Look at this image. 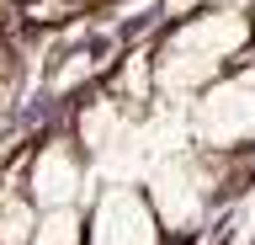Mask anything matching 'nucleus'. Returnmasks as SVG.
<instances>
[{"label": "nucleus", "mask_w": 255, "mask_h": 245, "mask_svg": "<svg viewBox=\"0 0 255 245\" xmlns=\"http://www.w3.org/2000/svg\"><path fill=\"white\" fill-rule=\"evenodd\" d=\"M255 43V27L234 5H207L191 11L186 21H170V32L149 53V75H154V101L186 107L202 85H213L223 69L245 59Z\"/></svg>", "instance_id": "f257e3e1"}, {"label": "nucleus", "mask_w": 255, "mask_h": 245, "mask_svg": "<svg viewBox=\"0 0 255 245\" xmlns=\"http://www.w3.org/2000/svg\"><path fill=\"white\" fill-rule=\"evenodd\" d=\"M223 181H229V155H202V149H175V155H154L143 165V197L154 208L165 240H186L197 235L207 219V208L223 197Z\"/></svg>", "instance_id": "f03ea898"}, {"label": "nucleus", "mask_w": 255, "mask_h": 245, "mask_svg": "<svg viewBox=\"0 0 255 245\" xmlns=\"http://www.w3.org/2000/svg\"><path fill=\"white\" fill-rule=\"evenodd\" d=\"M186 144L202 155H229L255 144V64L223 69L213 85H202L186 101Z\"/></svg>", "instance_id": "7ed1b4c3"}, {"label": "nucleus", "mask_w": 255, "mask_h": 245, "mask_svg": "<svg viewBox=\"0 0 255 245\" xmlns=\"http://www.w3.org/2000/svg\"><path fill=\"white\" fill-rule=\"evenodd\" d=\"M85 245H165L138 181H107L85 208Z\"/></svg>", "instance_id": "20e7f679"}, {"label": "nucleus", "mask_w": 255, "mask_h": 245, "mask_svg": "<svg viewBox=\"0 0 255 245\" xmlns=\"http://www.w3.org/2000/svg\"><path fill=\"white\" fill-rule=\"evenodd\" d=\"M85 187H91V160L75 149V139L64 133V139H48L37 155L27 160V203L37 213L48 208H75L80 197H85Z\"/></svg>", "instance_id": "39448f33"}, {"label": "nucleus", "mask_w": 255, "mask_h": 245, "mask_svg": "<svg viewBox=\"0 0 255 245\" xmlns=\"http://www.w3.org/2000/svg\"><path fill=\"white\" fill-rule=\"evenodd\" d=\"M107 69V53L96 48V43H80L75 53H64L59 64H53V75H48V91L53 96H69V91H80L85 80H96Z\"/></svg>", "instance_id": "423d86ee"}, {"label": "nucleus", "mask_w": 255, "mask_h": 245, "mask_svg": "<svg viewBox=\"0 0 255 245\" xmlns=\"http://www.w3.org/2000/svg\"><path fill=\"white\" fill-rule=\"evenodd\" d=\"M32 245H85V208H48L37 213V229H32Z\"/></svg>", "instance_id": "0eeeda50"}, {"label": "nucleus", "mask_w": 255, "mask_h": 245, "mask_svg": "<svg viewBox=\"0 0 255 245\" xmlns=\"http://www.w3.org/2000/svg\"><path fill=\"white\" fill-rule=\"evenodd\" d=\"M37 208L21 192H0V245H32Z\"/></svg>", "instance_id": "6e6552de"}]
</instances>
